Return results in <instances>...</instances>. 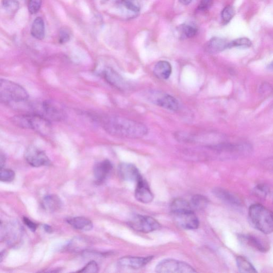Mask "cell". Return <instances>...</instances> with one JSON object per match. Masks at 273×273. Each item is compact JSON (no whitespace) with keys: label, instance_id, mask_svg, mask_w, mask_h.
<instances>
[{"label":"cell","instance_id":"obj_1","mask_svg":"<svg viewBox=\"0 0 273 273\" xmlns=\"http://www.w3.org/2000/svg\"><path fill=\"white\" fill-rule=\"evenodd\" d=\"M104 128L110 134L120 137L141 138L147 135L148 129L142 124L119 117L102 118Z\"/></svg>","mask_w":273,"mask_h":273},{"label":"cell","instance_id":"obj_2","mask_svg":"<svg viewBox=\"0 0 273 273\" xmlns=\"http://www.w3.org/2000/svg\"><path fill=\"white\" fill-rule=\"evenodd\" d=\"M248 217L253 226L265 234L273 232V212L259 203L251 205Z\"/></svg>","mask_w":273,"mask_h":273},{"label":"cell","instance_id":"obj_3","mask_svg":"<svg viewBox=\"0 0 273 273\" xmlns=\"http://www.w3.org/2000/svg\"><path fill=\"white\" fill-rule=\"evenodd\" d=\"M12 122L20 128L32 129L41 135H47L50 130V121L39 114L16 115L12 119Z\"/></svg>","mask_w":273,"mask_h":273},{"label":"cell","instance_id":"obj_4","mask_svg":"<svg viewBox=\"0 0 273 273\" xmlns=\"http://www.w3.org/2000/svg\"><path fill=\"white\" fill-rule=\"evenodd\" d=\"M29 95L21 85L6 79L0 80V99L5 104L27 101Z\"/></svg>","mask_w":273,"mask_h":273},{"label":"cell","instance_id":"obj_5","mask_svg":"<svg viewBox=\"0 0 273 273\" xmlns=\"http://www.w3.org/2000/svg\"><path fill=\"white\" fill-rule=\"evenodd\" d=\"M155 272L160 273H191L196 271L192 267L181 261L168 259L163 260L156 267Z\"/></svg>","mask_w":273,"mask_h":273},{"label":"cell","instance_id":"obj_6","mask_svg":"<svg viewBox=\"0 0 273 273\" xmlns=\"http://www.w3.org/2000/svg\"><path fill=\"white\" fill-rule=\"evenodd\" d=\"M132 229L145 233H149L159 229L160 224L153 218L143 215H136L129 222Z\"/></svg>","mask_w":273,"mask_h":273},{"label":"cell","instance_id":"obj_7","mask_svg":"<svg viewBox=\"0 0 273 273\" xmlns=\"http://www.w3.org/2000/svg\"><path fill=\"white\" fill-rule=\"evenodd\" d=\"M24 156L29 165L34 167L48 166L50 163L44 151L34 145L26 149Z\"/></svg>","mask_w":273,"mask_h":273},{"label":"cell","instance_id":"obj_8","mask_svg":"<svg viewBox=\"0 0 273 273\" xmlns=\"http://www.w3.org/2000/svg\"><path fill=\"white\" fill-rule=\"evenodd\" d=\"M149 100L154 104L166 109L176 111L179 107L178 101L173 96L160 92H152L149 95Z\"/></svg>","mask_w":273,"mask_h":273},{"label":"cell","instance_id":"obj_9","mask_svg":"<svg viewBox=\"0 0 273 273\" xmlns=\"http://www.w3.org/2000/svg\"><path fill=\"white\" fill-rule=\"evenodd\" d=\"M41 108L42 112L41 115L50 121H59L64 118L63 108L55 101L46 100L42 102Z\"/></svg>","mask_w":273,"mask_h":273},{"label":"cell","instance_id":"obj_10","mask_svg":"<svg viewBox=\"0 0 273 273\" xmlns=\"http://www.w3.org/2000/svg\"><path fill=\"white\" fill-rule=\"evenodd\" d=\"M175 222L182 228L196 229L199 226V221L193 211L187 210L172 213Z\"/></svg>","mask_w":273,"mask_h":273},{"label":"cell","instance_id":"obj_11","mask_svg":"<svg viewBox=\"0 0 273 273\" xmlns=\"http://www.w3.org/2000/svg\"><path fill=\"white\" fill-rule=\"evenodd\" d=\"M135 198L138 201L143 203H149L153 201L154 195L150 190L147 181L143 177L137 182Z\"/></svg>","mask_w":273,"mask_h":273},{"label":"cell","instance_id":"obj_12","mask_svg":"<svg viewBox=\"0 0 273 273\" xmlns=\"http://www.w3.org/2000/svg\"><path fill=\"white\" fill-rule=\"evenodd\" d=\"M120 176L125 181L137 182L142 178L136 167L132 164L123 163L120 164L119 169Z\"/></svg>","mask_w":273,"mask_h":273},{"label":"cell","instance_id":"obj_13","mask_svg":"<svg viewBox=\"0 0 273 273\" xmlns=\"http://www.w3.org/2000/svg\"><path fill=\"white\" fill-rule=\"evenodd\" d=\"M239 239L244 244L261 252H266L269 250V246L262 239L252 234H243L239 236Z\"/></svg>","mask_w":273,"mask_h":273},{"label":"cell","instance_id":"obj_14","mask_svg":"<svg viewBox=\"0 0 273 273\" xmlns=\"http://www.w3.org/2000/svg\"><path fill=\"white\" fill-rule=\"evenodd\" d=\"M22 229L20 226L16 223L8 224L4 227V239L6 240L10 245L14 246L20 241L22 238Z\"/></svg>","mask_w":273,"mask_h":273},{"label":"cell","instance_id":"obj_15","mask_svg":"<svg viewBox=\"0 0 273 273\" xmlns=\"http://www.w3.org/2000/svg\"><path fill=\"white\" fill-rule=\"evenodd\" d=\"M152 259V256L146 257L126 256L119 259L118 264L123 268L139 269L148 264Z\"/></svg>","mask_w":273,"mask_h":273},{"label":"cell","instance_id":"obj_16","mask_svg":"<svg viewBox=\"0 0 273 273\" xmlns=\"http://www.w3.org/2000/svg\"><path fill=\"white\" fill-rule=\"evenodd\" d=\"M102 74L106 81L113 86L121 90H124L126 87V84L123 77L112 69L106 68L102 71Z\"/></svg>","mask_w":273,"mask_h":273},{"label":"cell","instance_id":"obj_17","mask_svg":"<svg viewBox=\"0 0 273 273\" xmlns=\"http://www.w3.org/2000/svg\"><path fill=\"white\" fill-rule=\"evenodd\" d=\"M112 169V164L108 160L97 163L94 167L95 178L99 181L105 180L110 174Z\"/></svg>","mask_w":273,"mask_h":273},{"label":"cell","instance_id":"obj_18","mask_svg":"<svg viewBox=\"0 0 273 273\" xmlns=\"http://www.w3.org/2000/svg\"><path fill=\"white\" fill-rule=\"evenodd\" d=\"M215 195L222 201L229 204L234 206H240L242 205L241 200L233 194L222 188H216L214 190Z\"/></svg>","mask_w":273,"mask_h":273},{"label":"cell","instance_id":"obj_19","mask_svg":"<svg viewBox=\"0 0 273 273\" xmlns=\"http://www.w3.org/2000/svg\"><path fill=\"white\" fill-rule=\"evenodd\" d=\"M153 72L155 76L162 80H167L171 75L172 67L165 60L157 62L154 66Z\"/></svg>","mask_w":273,"mask_h":273},{"label":"cell","instance_id":"obj_20","mask_svg":"<svg viewBox=\"0 0 273 273\" xmlns=\"http://www.w3.org/2000/svg\"><path fill=\"white\" fill-rule=\"evenodd\" d=\"M67 222L73 227L78 230H83V231H88L93 227L92 222L85 217L69 218L67 220Z\"/></svg>","mask_w":273,"mask_h":273},{"label":"cell","instance_id":"obj_21","mask_svg":"<svg viewBox=\"0 0 273 273\" xmlns=\"http://www.w3.org/2000/svg\"><path fill=\"white\" fill-rule=\"evenodd\" d=\"M229 42L226 40L214 38L210 40L207 45V50L211 53H217L228 49Z\"/></svg>","mask_w":273,"mask_h":273},{"label":"cell","instance_id":"obj_22","mask_svg":"<svg viewBox=\"0 0 273 273\" xmlns=\"http://www.w3.org/2000/svg\"><path fill=\"white\" fill-rule=\"evenodd\" d=\"M89 243L82 238L76 237L72 239L66 247L67 250L72 252L78 253L86 250Z\"/></svg>","mask_w":273,"mask_h":273},{"label":"cell","instance_id":"obj_23","mask_svg":"<svg viewBox=\"0 0 273 273\" xmlns=\"http://www.w3.org/2000/svg\"><path fill=\"white\" fill-rule=\"evenodd\" d=\"M31 32L36 39L42 40L45 38V25L44 21L41 17H37L34 21Z\"/></svg>","mask_w":273,"mask_h":273},{"label":"cell","instance_id":"obj_24","mask_svg":"<svg viewBox=\"0 0 273 273\" xmlns=\"http://www.w3.org/2000/svg\"><path fill=\"white\" fill-rule=\"evenodd\" d=\"M44 206L46 209L53 212L61 208V200L56 196L50 195L46 197L44 199Z\"/></svg>","mask_w":273,"mask_h":273},{"label":"cell","instance_id":"obj_25","mask_svg":"<svg viewBox=\"0 0 273 273\" xmlns=\"http://www.w3.org/2000/svg\"><path fill=\"white\" fill-rule=\"evenodd\" d=\"M239 272L243 273H256L257 272L252 264L245 257L238 256L236 259Z\"/></svg>","mask_w":273,"mask_h":273},{"label":"cell","instance_id":"obj_26","mask_svg":"<svg viewBox=\"0 0 273 273\" xmlns=\"http://www.w3.org/2000/svg\"><path fill=\"white\" fill-rule=\"evenodd\" d=\"M192 210H193V208L191 203L184 199H175L171 204L172 213Z\"/></svg>","mask_w":273,"mask_h":273},{"label":"cell","instance_id":"obj_27","mask_svg":"<svg viewBox=\"0 0 273 273\" xmlns=\"http://www.w3.org/2000/svg\"><path fill=\"white\" fill-rule=\"evenodd\" d=\"M208 199L200 195L194 196L191 199V206L193 209H203L208 204Z\"/></svg>","mask_w":273,"mask_h":273},{"label":"cell","instance_id":"obj_28","mask_svg":"<svg viewBox=\"0 0 273 273\" xmlns=\"http://www.w3.org/2000/svg\"><path fill=\"white\" fill-rule=\"evenodd\" d=\"M251 45L252 42L249 39L246 38H242L229 42L228 48H232L233 47L249 48Z\"/></svg>","mask_w":273,"mask_h":273},{"label":"cell","instance_id":"obj_29","mask_svg":"<svg viewBox=\"0 0 273 273\" xmlns=\"http://www.w3.org/2000/svg\"><path fill=\"white\" fill-rule=\"evenodd\" d=\"M235 15V10L232 6H227L222 12V19L223 24H226L232 20Z\"/></svg>","mask_w":273,"mask_h":273},{"label":"cell","instance_id":"obj_30","mask_svg":"<svg viewBox=\"0 0 273 273\" xmlns=\"http://www.w3.org/2000/svg\"><path fill=\"white\" fill-rule=\"evenodd\" d=\"M124 7L128 10L138 13L141 10V4L139 0H123Z\"/></svg>","mask_w":273,"mask_h":273},{"label":"cell","instance_id":"obj_31","mask_svg":"<svg viewBox=\"0 0 273 273\" xmlns=\"http://www.w3.org/2000/svg\"><path fill=\"white\" fill-rule=\"evenodd\" d=\"M15 178V173L12 170L8 169H1L0 173V179L3 182H10Z\"/></svg>","mask_w":273,"mask_h":273},{"label":"cell","instance_id":"obj_32","mask_svg":"<svg viewBox=\"0 0 273 273\" xmlns=\"http://www.w3.org/2000/svg\"><path fill=\"white\" fill-rule=\"evenodd\" d=\"M181 31L186 37L188 38H192L196 35L198 29L195 26L190 25H185L182 26Z\"/></svg>","mask_w":273,"mask_h":273},{"label":"cell","instance_id":"obj_33","mask_svg":"<svg viewBox=\"0 0 273 273\" xmlns=\"http://www.w3.org/2000/svg\"><path fill=\"white\" fill-rule=\"evenodd\" d=\"M254 193L261 198H265L270 193V189L264 184H259L254 188Z\"/></svg>","mask_w":273,"mask_h":273},{"label":"cell","instance_id":"obj_34","mask_svg":"<svg viewBox=\"0 0 273 273\" xmlns=\"http://www.w3.org/2000/svg\"><path fill=\"white\" fill-rule=\"evenodd\" d=\"M99 266L95 261H91L86 266L77 271L78 273H95L99 271Z\"/></svg>","mask_w":273,"mask_h":273},{"label":"cell","instance_id":"obj_35","mask_svg":"<svg viewBox=\"0 0 273 273\" xmlns=\"http://www.w3.org/2000/svg\"><path fill=\"white\" fill-rule=\"evenodd\" d=\"M42 4V0H29L28 10L31 14H35L40 10Z\"/></svg>","mask_w":273,"mask_h":273},{"label":"cell","instance_id":"obj_36","mask_svg":"<svg viewBox=\"0 0 273 273\" xmlns=\"http://www.w3.org/2000/svg\"><path fill=\"white\" fill-rule=\"evenodd\" d=\"M71 38V33L68 29L63 28L60 30L59 34V44H64L67 43Z\"/></svg>","mask_w":273,"mask_h":273},{"label":"cell","instance_id":"obj_37","mask_svg":"<svg viewBox=\"0 0 273 273\" xmlns=\"http://www.w3.org/2000/svg\"><path fill=\"white\" fill-rule=\"evenodd\" d=\"M260 93L264 96L270 95L273 92V87L269 83H264L260 87Z\"/></svg>","mask_w":273,"mask_h":273},{"label":"cell","instance_id":"obj_38","mask_svg":"<svg viewBox=\"0 0 273 273\" xmlns=\"http://www.w3.org/2000/svg\"><path fill=\"white\" fill-rule=\"evenodd\" d=\"M214 0H201L198 8L201 11H205L209 9L213 3Z\"/></svg>","mask_w":273,"mask_h":273},{"label":"cell","instance_id":"obj_39","mask_svg":"<svg viewBox=\"0 0 273 273\" xmlns=\"http://www.w3.org/2000/svg\"><path fill=\"white\" fill-rule=\"evenodd\" d=\"M23 222L27 227L32 230V232H35L36 228L38 227L37 224L33 222L32 221L28 219V218L24 217L23 218Z\"/></svg>","mask_w":273,"mask_h":273},{"label":"cell","instance_id":"obj_40","mask_svg":"<svg viewBox=\"0 0 273 273\" xmlns=\"http://www.w3.org/2000/svg\"><path fill=\"white\" fill-rule=\"evenodd\" d=\"M5 156L1 154V157H0V165H1V169H3V167L5 165Z\"/></svg>","mask_w":273,"mask_h":273},{"label":"cell","instance_id":"obj_41","mask_svg":"<svg viewBox=\"0 0 273 273\" xmlns=\"http://www.w3.org/2000/svg\"><path fill=\"white\" fill-rule=\"evenodd\" d=\"M179 1L184 5H189L192 2V0H179Z\"/></svg>","mask_w":273,"mask_h":273},{"label":"cell","instance_id":"obj_42","mask_svg":"<svg viewBox=\"0 0 273 273\" xmlns=\"http://www.w3.org/2000/svg\"><path fill=\"white\" fill-rule=\"evenodd\" d=\"M44 228L46 231L48 233H51L52 232V228L50 226L48 225H45Z\"/></svg>","mask_w":273,"mask_h":273},{"label":"cell","instance_id":"obj_43","mask_svg":"<svg viewBox=\"0 0 273 273\" xmlns=\"http://www.w3.org/2000/svg\"><path fill=\"white\" fill-rule=\"evenodd\" d=\"M267 69L270 71L273 72V60L267 66Z\"/></svg>","mask_w":273,"mask_h":273}]
</instances>
